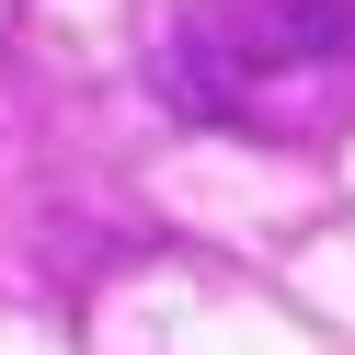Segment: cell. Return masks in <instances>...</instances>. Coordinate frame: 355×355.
<instances>
[{"instance_id":"obj_1","label":"cell","mask_w":355,"mask_h":355,"mask_svg":"<svg viewBox=\"0 0 355 355\" xmlns=\"http://www.w3.org/2000/svg\"><path fill=\"white\" fill-rule=\"evenodd\" d=\"M172 80L207 126L309 138L355 80V0H195L172 35Z\"/></svg>"}]
</instances>
